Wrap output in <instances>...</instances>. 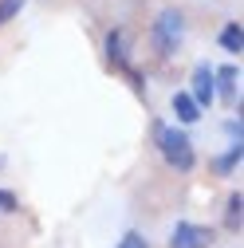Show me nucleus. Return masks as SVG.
<instances>
[{"label": "nucleus", "instance_id": "obj_1", "mask_svg": "<svg viewBox=\"0 0 244 248\" xmlns=\"http://www.w3.org/2000/svg\"><path fill=\"white\" fill-rule=\"evenodd\" d=\"M154 138H158L162 158H166V162H169L177 173H189V170L197 166V154H193V142H189V134H185V130L169 126V122H158Z\"/></svg>", "mask_w": 244, "mask_h": 248}, {"label": "nucleus", "instance_id": "obj_2", "mask_svg": "<svg viewBox=\"0 0 244 248\" xmlns=\"http://www.w3.org/2000/svg\"><path fill=\"white\" fill-rule=\"evenodd\" d=\"M181 40H185V16H181L177 8H162L158 20H154V47H158V55L169 59L181 47Z\"/></svg>", "mask_w": 244, "mask_h": 248}, {"label": "nucleus", "instance_id": "obj_3", "mask_svg": "<svg viewBox=\"0 0 244 248\" xmlns=\"http://www.w3.org/2000/svg\"><path fill=\"white\" fill-rule=\"evenodd\" d=\"M209 244H213V232L193 221H177L169 232V248H209Z\"/></svg>", "mask_w": 244, "mask_h": 248}, {"label": "nucleus", "instance_id": "obj_4", "mask_svg": "<svg viewBox=\"0 0 244 248\" xmlns=\"http://www.w3.org/2000/svg\"><path fill=\"white\" fill-rule=\"evenodd\" d=\"M213 71H217V67L197 63V67H193V75H189V79H193V83H189V99H193L201 110L213 103V95H217V87H213Z\"/></svg>", "mask_w": 244, "mask_h": 248}, {"label": "nucleus", "instance_id": "obj_5", "mask_svg": "<svg viewBox=\"0 0 244 248\" xmlns=\"http://www.w3.org/2000/svg\"><path fill=\"white\" fill-rule=\"evenodd\" d=\"M107 63L114 71H130V59H126V40H122V28H110L107 32Z\"/></svg>", "mask_w": 244, "mask_h": 248}, {"label": "nucleus", "instance_id": "obj_6", "mask_svg": "<svg viewBox=\"0 0 244 248\" xmlns=\"http://www.w3.org/2000/svg\"><path fill=\"white\" fill-rule=\"evenodd\" d=\"M236 79H240L236 67H221V71H213V87L221 91V99H225V103H236Z\"/></svg>", "mask_w": 244, "mask_h": 248}, {"label": "nucleus", "instance_id": "obj_7", "mask_svg": "<svg viewBox=\"0 0 244 248\" xmlns=\"http://www.w3.org/2000/svg\"><path fill=\"white\" fill-rule=\"evenodd\" d=\"M173 118H177V122H185V126L201 118V107L189 99V91H177V95H173Z\"/></svg>", "mask_w": 244, "mask_h": 248}, {"label": "nucleus", "instance_id": "obj_8", "mask_svg": "<svg viewBox=\"0 0 244 248\" xmlns=\"http://www.w3.org/2000/svg\"><path fill=\"white\" fill-rule=\"evenodd\" d=\"M217 44H221L225 51H232V55H240V47H244V28H240L236 20H229V24L221 28V36H217Z\"/></svg>", "mask_w": 244, "mask_h": 248}, {"label": "nucleus", "instance_id": "obj_9", "mask_svg": "<svg viewBox=\"0 0 244 248\" xmlns=\"http://www.w3.org/2000/svg\"><path fill=\"white\" fill-rule=\"evenodd\" d=\"M240 158H244V146H240V142H232V146H229V150H225L213 166H217V173H232V170L240 166Z\"/></svg>", "mask_w": 244, "mask_h": 248}, {"label": "nucleus", "instance_id": "obj_10", "mask_svg": "<svg viewBox=\"0 0 244 248\" xmlns=\"http://www.w3.org/2000/svg\"><path fill=\"white\" fill-rule=\"evenodd\" d=\"M240 221H244V197L240 193H232L229 197V205H225V229H240Z\"/></svg>", "mask_w": 244, "mask_h": 248}, {"label": "nucleus", "instance_id": "obj_11", "mask_svg": "<svg viewBox=\"0 0 244 248\" xmlns=\"http://www.w3.org/2000/svg\"><path fill=\"white\" fill-rule=\"evenodd\" d=\"M28 4V0H0V28H4L12 16H20V8Z\"/></svg>", "mask_w": 244, "mask_h": 248}, {"label": "nucleus", "instance_id": "obj_12", "mask_svg": "<svg viewBox=\"0 0 244 248\" xmlns=\"http://www.w3.org/2000/svg\"><path fill=\"white\" fill-rule=\"evenodd\" d=\"M114 248H150V240H146L142 232H122V240H118Z\"/></svg>", "mask_w": 244, "mask_h": 248}, {"label": "nucleus", "instance_id": "obj_13", "mask_svg": "<svg viewBox=\"0 0 244 248\" xmlns=\"http://www.w3.org/2000/svg\"><path fill=\"white\" fill-rule=\"evenodd\" d=\"M16 209H20L16 193H12V189H0V213H16Z\"/></svg>", "mask_w": 244, "mask_h": 248}, {"label": "nucleus", "instance_id": "obj_14", "mask_svg": "<svg viewBox=\"0 0 244 248\" xmlns=\"http://www.w3.org/2000/svg\"><path fill=\"white\" fill-rule=\"evenodd\" d=\"M225 134H229L232 142H240V134H244V126H240V118H229V122H225Z\"/></svg>", "mask_w": 244, "mask_h": 248}, {"label": "nucleus", "instance_id": "obj_15", "mask_svg": "<svg viewBox=\"0 0 244 248\" xmlns=\"http://www.w3.org/2000/svg\"><path fill=\"white\" fill-rule=\"evenodd\" d=\"M0 166H4V158H0Z\"/></svg>", "mask_w": 244, "mask_h": 248}]
</instances>
